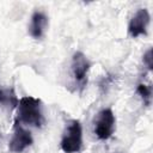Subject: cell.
Listing matches in <instances>:
<instances>
[{"label":"cell","instance_id":"cell-4","mask_svg":"<svg viewBox=\"0 0 153 153\" xmlns=\"http://www.w3.org/2000/svg\"><path fill=\"white\" fill-rule=\"evenodd\" d=\"M32 142H33V139H32L31 133L26 130L25 128H23L19 124V122L16 120L14 128H13V135L8 143V149L12 153H22L27 147H30Z\"/></svg>","mask_w":153,"mask_h":153},{"label":"cell","instance_id":"cell-10","mask_svg":"<svg viewBox=\"0 0 153 153\" xmlns=\"http://www.w3.org/2000/svg\"><path fill=\"white\" fill-rule=\"evenodd\" d=\"M143 63L146 65V67L149 69V71H152L153 69V50H152V48H149L145 54H143Z\"/></svg>","mask_w":153,"mask_h":153},{"label":"cell","instance_id":"cell-6","mask_svg":"<svg viewBox=\"0 0 153 153\" xmlns=\"http://www.w3.org/2000/svg\"><path fill=\"white\" fill-rule=\"evenodd\" d=\"M149 22H151L149 12L146 8H139L128 24L129 36L136 38L141 35H147V27L149 25Z\"/></svg>","mask_w":153,"mask_h":153},{"label":"cell","instance_id":"cell-2","mask_svg":"<svg viewBox=\"0 0 153 153\" xmlns=\"http://www.w3.org/2000/svg\"><path fill=\"white\" fill-rule=\"evenodd\" d=\"M61 149L65 153H78L82 147V128L78 120H72L67 124L62 139Z\"/></svg>","mask_w":153,"mask_h":153},{"label":"cell","instance_id":"cell-9","mask_svg":"<svg viewBox=\"0 0 153 153\" xmlns=\"http://www.w3.org/2000/svg\"><path fill=\"white\" fill-rule=\"evenodd\" d=\"M136 92L141 96L143 104L146 106H148L151 104V99H152V87L149 85H146V84H139Z\"/></svg>","mask_w":153,"mask_h":153},{"label":"cell","instance_id":"cell-7","mask_svg":"<svg viewBox=\"0 0 153 153\" xmlns=\"http://www.w3.org/2000/svg\"><path fill=\"white\" fill-rule=\"evenodd\" d=\"M48 26V17L42 11H35L31 16V20L29 24V35L35 38H42L45 33Z\"/></svg>","mask_w":153,"mask_h":153},{"label":"cell","instance_id":"cell-8","mask_svg":"<svg viewBox=\"0 0 153 153\" xmlns=\"http://www.w3.org/2000/svg\"><path fill=\"white\" fill-rule=\"evenodd\" d=\"M19 99L12 87H1L0 88V105L7 109H14L18 106Z\"/></svg>","mask_w":153,"mask_h":153},{"label":"cell","instance_id":"cell-3","mask_svg":"<svg viewBox=\"0 0 153 153\" xmlns=\"http://www.w3.org/2000/svg\"><path fill=\"white\" fill-rule=\"evenodd\" d=\"M116 118L110 108L100 110L94 118V134L100 140H108L115 131Z\"/></svg>","mask_w":153,"mask_h":153},{"label":"cell","instance_id":"cell-5","mask_svg":"<svg viewBox=\"0 0 153 153\" xmlns=\"http://www.w3.org/2000/svg\"><path fill=\"white\" fill-rule=\"evenodd\" d=\"M72 74L75 79V81L84 86L87 81V73L91 68V62L86 57V55L81 51H75L72 57Z\"/></svg>","mask_w":153,"mask_h":153},{"label":"cell","instance_id":"cell-1","mask_svg":"<svg viewBox=\"0 0 153 153\" xmlns=\"http://www.w3.org/2000/svg\"><path fill=\"white\" fill-rule=\"evenodd\" d=\"M18 122L32 126L42 127L44 123V116L42 111V102L38 98L31 96H24L19 99L17 106V118Z\"/></svg>","mask_w":153,"mask_h":153}]
</instances>
